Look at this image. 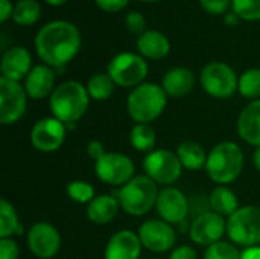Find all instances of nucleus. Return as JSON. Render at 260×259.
Listing matches in <instances>:
<instances>
[{
	"instance_id": "nucleus-5",
	"label": "nucleus",
	"mask_w": 260,
	"mask_h": 259,
	"mask_svg": "<svg viewBox=\"0 0 260 259\" xmlns=\"http://www.w3.org/2000/svg\"><path fill=\"white\" fill-rule=\"evenodd\" d=\"M158 185L148 176H134L126 185L119 188L117 200L125 214L131 217H143L155 209L158 198Z\"/></svg>"
},
{
	"instance_id": "nucleus-19",
	"label": "nucleus",
	"mask_w": 260,
	"mask_h": 259,
	"mask_svg": "<svg viewBox=\"0 0 260 259\" xmlns=\"http://www.w3.org/2000/svg\"><path fill=\"white\" fill-rule=\"evenodd\" d=\"M24 90L30 99L41 101L50 98L55 90V73L47 64L34 66L24 79Z\"/></svg>"
},
{
	"instance_id": "nucleus-15",
	"label": "nucleus",
	"mask_w": 260,
	"mask_h": 259,
	"mask_svg": "<svg viewBox=\"0 0 260 259\" xmlns=\"http://www.w3.org/2000/svg\"><path fill=\"white\" fill-rule=\"evenodd\" d=\"M26 243L29 252L35 258L52 259L61 249V234L53 224L47 221H37L29 227Z\"/></svg>"
},
{
	"instance_id": "nucleus-33",
	"label": "nucleus",
	"mask_w": 260,
	"mask_h": 259,
	"mask_svg": "<svg viewBox=\"0 0 260 259\" xmlns=\"http://www.w3.org/2000/svg\"><path fill=\"white\" fill-rule=\"evenodd\" d=\"M232 8L242 20H260V0H232Z\"/></svg>"
},
{
	"instance_id": "nucleus-18",
	"label": "nucleus",
	"mask_w": 260,
	"mask_h": 259,
	"mask_svg": "<svg viewBox=\"0 0 260 259\" xmlns=\"http://www.w3.org/2000/svg\"><path fill=\"white\" fill-rule=\"evenodd\" d=\"M0 70L3 78L20 82L21 79H26V76L32 70V56L27 49L21 46H14L3 53Z\"/></svg>"
},
{
	"instance_id": "nucleus-13",
	"label": "nucleus",
	"mask_w": 260,
	"mask_h": 259,
	"mask_svg": "<svg viewBox=\"0 0 260 259\" xmlns=\"http://www.w3.org/2000/svg\"><path fill=\"white\" fill-rule=\"evenodd\" d=\"M227 235V218L213 211L198 214L189 224V238L193 244L209 247Z\"/></svg>"
},
{
	"instance_id": "nucleus-22",
	"label": "nucleus",
	"mask_w": 260,
	"mask_h": 259,
	"mask_svg": "<svg viewBox=\"0 0 260 259\" xmlns=\"http://www.w3.org/2000/svg\"><path fill=\"white\" fill-rule=\"evenodd\" d=\"M120 203L117 197L110 194H101L93 198L91 203L87 205V218L98 226L110 224L120 211Z\"/></svg>"
},
{
	"instance_id": "nucleus-4",
	"label": "nucleus",
	"mask_w": 260,
	"mask_h": 259,
	"mask_svg": "<svg viewBox=\"0 0 260 259\" xmlns=\"http://www.w3.org/2000/svg\"><path fill=\"white\" fill-rule=\"evenodd\" d=\"M168 95L161 85L155 82H143L134 87L126 98L128 116L136 124H151L158 119L166 105Z\"/></svg>"
},
{
	"instance_id": "nucleus-43",
	"label": "nucleus",
	"mask_w": 260,
	"mask_h": 259,
	"mask_svg": "<svg viewBox=\"0 0 260 259\" xmlns=\"http://www.w3.org/2000/svg\"><path fill=\"white\" fill-rule=\"evenodd\" d=\"M49 5H53V6H59V5H62V3H66L67 0H46Z\"/></svg>"
},
{
	"instance_id": "nucleus-39",
	"label": "nucleus",
	"mask_w": 260,
	"mask_h": 259,
	"mask_svg": "<svg viewBox=\"0 0 260 259\" xmlns=\"http://www.w3.org/2000/svg\"><path fill=\"white\" fill-rule=\"evenodd\" d=\"M105 153H107L105 151V147H104V143L101 140H90L87 143V154H88V157L93 162H96L98 159H101Z\"/></svg>"
},
{
	"instance_id": "nucleus-2",
	"label": "nucleus",
	"mask_w": 260,
	"mask_h": 259,
	"mask_svg": "<svg viewBox=\"0 0 260 259\" xmlns=\"http://www.w3.org/2000/svg\"><path fill=\"white\" fill-rule=\"evenodd\" d=\"M90 95L87 87L79 81H64L55 87L49 98V108L52 116L64 125L72 127L87 113Z\"/></svg>"
},
{
	"instance_id": "nucleus-38",
	"label": "nucleus",
	"mask_w": 260,
	"mask_h": 259,
	"mask_svg": "<svg viewBox=\"0 0 260 259\" xmlns=\"http://www.w3.org/2000/svg\"><path fill=\"white\" fill-rule=\"evenodd\" d=\"M94 2L102 11H107V12L122 11L129 3V0H94Z\"/></svg>"
},
{
	"instance_id": "nucleus-20",
	"label": "nucleus",
	"mask_w": 260,
	"mask_h": 259,
	"mask_svg": "<svg viewBox=\"0 0 260 259\" xmlns=\"http://www.w3.org/2000/svg\"><path fill=\"white\" fill-rule=\"evenodd\" d=\"M238 136L248 145L260 147V99L248 102L239 113L236 122Z\"/></svg>"
},
{
	"instance_id": "nucleus-26",
	"label": "nucleus",
	"mask_w": 260,
	"mask_h": 259,
	"mask_svg": "<svg viewBox=\"0 0 260 259\" xmlns=\"http://www.w3.org/2000/svg\"><path fill=\"white\" fill-rule=\"evenodd\" d=\"M23 234L20 217L11 202L0 200V238H14Z\"/></svg>"
},
{
	"instance_id": "nucleus-36",
	"label": "nucleus",
	"mask_w": 260,
	"mask_h": 259,
	"mask_svg": "<svg viewBox=\"0 0 260 259\" xmlns=\"http://www.w3.org/2000/svg\"><path fill=\"white\" fill-rule=\"evenodd\" d=\"M200 3L210 14H224L230 8L232 0H200Z\"/></svg>"
},
{
	"instance_id": "nucleus-40",
	"label": "nucleus",
	"mask_w": 260,
	"mask_h": 259,
	"mask_svg": "<svg viewBox=\"0 0 260 259\" xmlns=\"http://www.w3.org/2000/svg\"><path fill=\"white\" fill-rule=\"evenodd\" d=\"M14 12L12 3L9 0H0V21H6Z\"/></svg>"
},
{
	"instance_id": "nucleus-17",
	"label": "nucleus",
	"mask_w": 260,
	"mask_h": 259,
	"mask_svg": "<svg viewBox=\"0 0 260 259\" xmlns=\"http://www.w3.org/2000/svg\"><path fill=\"white\" fill-rule=\"evenodd\" d=\"M142 243L137 232L129 229H122L113 234L105 246V259H140Z\"/></svg>"
},
{
	"instance_id": "nucleus-8",
	"label": "nucleus",
	"mask_w": 260,
	"mask_h": 259,
	"mask_svg": "<svg viewBox=\"0 0 260 259\" xmlns=\"http://www.w3.org/2000/svg\"><path fill=\"white\" fill-rule=\"evenodd\" d=\"M142 168L145 176L161 186L174 185L181 177L184 169L177 154L165 148H157L145 154Z\"/></svg>"
},
{
	"instance_id": "nucleus-29",
	"label": "nucleus",
	"mask_w": 260,
	"mask_h": 259,
	"mask_svg": "<svg viewBox=\"0 0 260 259\" xmlns=\"http://www.w3.org/2000/svg\"><path fill=\"white\" fill-rule=\"evenodd\" d=\"M41 8L37 0H18L14 6L12 20L20 26H30L38 21Z\"/></svg>"
},
{
	"instance_id": "nucleus-31",
	"label": "nucleus",
	"mask_w": 260,
	"mask_h": 259,
	"mask_svg": "<svg viewBox=\"0 0 260 259\" xmlns=\"http://www.w3.org/2000/svg\"><path fill=\"white\" fill-rule=\"evenodd\" d=\"M66 192H67V197L78 205H88L96 197V191H94L93 185H90L88 182H84V180L69 182L66 186Z\"/></svg>"
},
{
	"instance_id": "nucleus-10",
	"label": "nucleus",
	"mask_w": 260,
	"mask_h": 259,
	"mask_svg": "<svg viewBox=\"0 0 260 259\" xmlns=\"http://www.w3.org/2000/svg\"><path fill=\"white\" fill-rule=\"evenodd\" d=\"M94 174L99 182L122 188L136 176V165L126 154L107 151L94 162Z\"/></svg>"
},
{
	"instance_id": "nucleus-27",
	"label": "nucleus",
	"mask_w": 260,
	"mask_h": 259,
	"mask_svg": "<svg viewBox=\"0 0 260 259\" xmlns=\"http://www.w3.org/2000/svg\"><path fill=\"white\" fill-rule=\"evenodd\" d=\"M129 143L139 153H151L157 150V133L151 124H134L129 131Z\"/></svg>"
},
{
	"instance_id": "nucleus-14",
	"label": "nucleus",
	"mask_w": 260,
	"mask_h": 259,
	"mask_svg": "<svg viewBox=\"0 0 260 259\" xmlns=\"http://www.w3.org/2000/svg\"><path fill=\"white\" fill-rule=\"evenodd\" d=\"M67 136V125L53 116L43 118L37 121L29 133L30 145L40 153H55L58 151Z\"/></svg>"
},
{
	"instance_id": "nucleus-6",
	"label": "nucleus",
	"mask_w": 260,
	"mask_h": 259,
	"mask_svg": "<svg viewBox=\"0 0 260 259\" xmlns=\"http://www.w3.org/2000/svg\"><path fill=\"white\" fill-rule=\"evenodd\" d=\"M227 237L238 247L260 246V208L254 205L241 206L227 218Z\"/></svg>"
},
{
	"instance_id": "nucleus-25",
	"label": "nucleus",
	"mask_w": 260,
	"mask_h": 259,
	"mask_svg": "<svg viewBox=\"0 0 260 259\" xmlns=\"http://www.w3.org/2000/svg\"><path fill=\"white\" fill-rule=\"evenodd\" d=\"M178 160L181 162L183 168L187 171H201L206 169V163H207V154L204 147L200 145L198 142L193 140H186L181 142L177 147L175 151Z\"/></svg>"
},
{
	"instance_id": "nucleus-23",
	"label": "nucleus",
	"mask_w": 260,
	"mask_h": 259,
	"mask_svg": "<svg viewBox=\"0 0 260 259\" xmlns=\"http://www.w3.org/2000/svg\"><path fill=\"white\" fill-rule=\"evenodd\" d=\"M137 49L145 60H161L169 53L171 43L158 31H145L137 38Z\"/></svg>"
},
{
	"instance_id": "nucleus-16",
	"label": "nucleus",
	"mask_w": 260,
	"mask_h": 259,
	"mask_svg": "<svg viewBox=\"0 0 260 259\" xmlns=\"http://www.w3.org/2000/svg\"><path fill=\"white\" fill-rule=\"evenodd\" d=\"M155 211L158 218L166 223L177 226L187 220L190 212V203L183 191L175 186H165L158 192V198L155 203Z\"/></svg>"
},
{
	"instance_id": "nucleus-37",
	"label": "nucleus",
	"mask_w": 260,
	"mask_h": 259,
	"mask_svg": "<svg viewBox=\"0 0 260 259\" xmlns=\"http://www.w3.org/2000/svg\"><path fill=\"white\" fill-rule=\"evenodd\" d=\"M169 259H198V253H197L195 247H192L189 244H181L171 250Z\"/></svg>"
},
{
	"instance_id": "nucleus-9",
	"label": "nucleus",
	"mask_w": 260,
	"mask_h": 259,
	"mask_svg": "<svg viewBox=\"0 0 260 259\" xmlns=\"http://www.w3.org/2000/svg\"><path fill=\"white\" fill-rule=\"evenodd\" d=\"M200 82L203 90L209 96L216 99H227L238 92L239 78L229 64L213 61L204 66V69L201 70Z\"/></svg>"
},
{
	"instance_id": "nucleus-35",
	"label": "nucleus",
	"mask_w": 260,
	"mask_h": 259,
	"mask_svg": "<svg viewBox=\"0 0 260 259\" xmlns=\"http://www.w3.org/2000/svg\"><path fill=\"white\" fill-rule=\"evenodd\" d=\"M125 20H126V27L131 34H136L140 37L145 32V17L140 12L131 11L128 12Z\"/></svg>"
},
{
	"instance_id": "nucleus-32",
	"label": "nucleus",
	"mask_w": 260,
	"mask_h": 259,
	"mask_svg": "<svg viewBox=\"0 0 260 259\" xmlns=\"http://www.w3.org/2000/svg\"><path fill=\"white\" fill-rule=\"evenodd\" d=\"M204 259H242V252L232 241H218L206 247Z\"/></svg>"
},
{
	"instance_id": "nucleus-3",
	"label": "nucleus",
	"mask_w": 260,
	"mask_h": 259,
	"mask_svg": "<svg viewBox=\"0 0 260 259\" xmlns=\"http://www.w3.org/2000/svg\"><path fill=\"white\" fill-rule=\"evenodd\" d=\"M245 166L242 148L233 140L216 143L207 154L206 172L218 186H227L239 179Z\"/></svg>"
},
{
	"instance_id": "nucleus-1",
	"label": "nucleus",
	"mask_w": 260,
	"mask_h": 259,
	"mask_svg": "<svg viewBox=\"0 0 260 259\" xmlns=\"http://www.w3.org/2000/svg\"><path fill=\"white\" fill-rule=\"evenodd\" d=\"M81 49L78 27L64 20L44 24L35 37V50L49 67H62L70 63Z\"/></svg>"
},
{
	"instance_id": "nucleus-12",
	"label": "nucleus",
	"mask_w": 260,
	"mask_h": 259,
	"mask_svg": "<svg viewBox=\"0 0 260 259\" xmlns=\"http://www.w3.org/2000/svg\"><path fill=\"white\" fill-rule=\"evenodd\" d=\"M137 235L143 249L152 253L171 252L177 243V231L161 218H151L140 224Z\"/></svg>"
},
{
	"instance_id": "nucleus-41",
	"label": "nucleus",
	"mask_w": 260,
	"mask_h": 259,
	"mask_svg": "<svg viewBox=\"0 0 260 259\" xmlns=\"http://www.w3.org/2000/svg\"><path fill=\"white\" fill-rule=\"evenodd\" d=\"M242 259H260V246L244 249L242 250Z\"/></svg>"
},
{
	"instance_id": "nucleus-34",
	"label": "nucleus",
	"mask_w": 260,
	"mask_h": 259,
	"mask_svg": "<svg viewBox=\"0 0 260 259\" xmlns=\"http://www.w3.org/2000/svg\"><path fill=\"white\" fill-rule=\"evenodd\" d=\"M20 247L14 238H0V259H18Z\"/></svg>"
},
{
	"instance_id": "nucleus-28",
	"label": "nucleus",
	"mask_w": 260,
	"mask_h": 259,
	"mask_svg": "<svg viewBox=\"0 0 260 259\" xmlns=\"http://www.w3.org/2000/svg\"><path fill=\"white\" fill-rule=\"evenodd\" d=\"M87 92L93 101H107L114 93V81L108 73H94L87 82Z\"/></svg>"
},
{
	"instance_id": "nucleus-44",
	"label": "nucleus",
	"mask_w": 260,
	"mask_h": 259,
	"mask_svg": "<svg viewBox=\"0 0 260 259\" xmlns=\"http://www.w3.org/2000/svg\"><path fill=\"white\" fill-rule=\"evenodd\" d=\"M142 2H158V0H142Z\"/></svg>"
},
{
	"instance_id": "nucleus-24",
	"label": "nucleus",
	"mask_w": 260,
	"mask_h": 259,
	"mask_svg": "<svg viewBox=\"0 0 260 259\" xmlns=\"http://www.w3.org/2000/svg\"><path fill=\"white\" fill-rule=\"evenodd\" d=\"M207 203H209L210 211L219 214L224 218H229L241 208L235 191L230 189L229 186H222V185L216 186L210 192V195L207 197Z\"/></svg>"
},
{
	"instance_id": "nucleus-42",
	"label": "nucleus",
	"mask_w": 260,
	"mask_h": 259,
	"mask_svg": "<svg viewBox=\"0 0 260 259\" xmlns=\"http://www.w3.org/2000/svg\"><path fill=\"white\" fill-rule=\"evenodd\" d=\"M253 165H254V168L260 172V147L254 148V153H253Z\"/></svg>"
},
{
	"instance_id": "nucleus-7",
	"label": "nucleus",
	"mask_w": 260,
	"mask_h": 259,
	"mask_svg": "<svg viewBox=\"0 0 260 259\" xmlns=\"http://www.w3.org/2000/svg\"><path fill=\"white\" fill-rule=\"evenodd\" d=\"M149 67L142 55L133 52L117 53L107 67V73L111 76L116 85L120 87H137L145 82Z\"/></svg>"
},
{
	"instance_id": "nucleus-45",
	"label": "nucleus",
	"mask_w": 260,
	"mask_h": 259,
	"mask_svg": "<svg viewBox=\"0 0 260 259\" xmlns=\"http://www.w3.org/2000/svg\"><path fill=\"white\" fill-rule=\"evenodd\" d=\"M146 259H158V258H146Z\"/></svg>"
},
{
	"instance_id": "nucleus-30",
	"label": "nucleus",
	"mask_w": 260,
	"mask_h": 259,
	"mask_svg": "<svg viewBox=\"0 0 260 259\" xmlns=\"http://www.w3.org/2000/svg\"><path fill=\"white\" fill-rule=\"evenodd\" d=\"M238 92L247 99H260V69H248L239 76Z\"/></svg>"
},
{
	"instance_id": "nucleus-21",
	"label": "nucleus",
	"mask_w": 260,
	"mask_h": 259,
	"mask_svg": "<svg viewBox=\"0 0 260 259\" xmlns=\"http://www.w3.org/2000/svg\"><path fill=\"white\" fill-rule=\"evenodd\" d=\"M161 87L169 98H183L195 87V75L187 67H174L161 79Z\"/></svg>"
},
{
	"instance_id": "nucleus-11",
	"label": "nucleus",
	"mask_w": 260,
	"mask_h": 259,
	"mask_svg": "<svg viewBox=\"0 0 260 259\" xmlns=\"http://www.w3.org/2000/svg\"><path fill=\"white\" fill-rule=\"evenodd\" d=\"M27 93L24 85L8 78H0V124L8 127L17 124L27 110Z\"/></svg>"
}]
</instances>
